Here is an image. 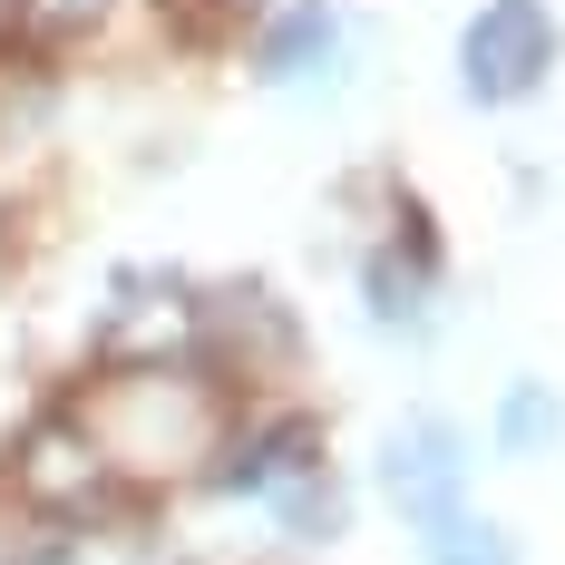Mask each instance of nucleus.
I'll return each instance as SVG.
<instances>
[{"label": "nucleus", "instance_id": "nucleus-4", "mask_svg": "<svg viewBox=\"0 0 565 565\" xmlns=\"http://www.w3.org/2000/svg\"><path fill=\"white\" fill-rule=\"evenodd\" d=\"M20 488H30L40 508H88V498L108 488V458H98V439H88L68 409H50V419L20 439Z\"/></svg>", "mask_w": 565, "mask_h": 565}, {"label": "nucleus", "instance_id": "nucleus-1", "mask_svg": "<svg viewBox=\"0 0 565 565\" xmlns=\"http://www.w3.org/2000/svg\"><path fill=\"white\" fill-rule=\"evenodd\" d=\"M98 458H108V478H175V468H195V458H215V429H225V399L205 371H167V361H137V371H117L98 391L68 409Z\"/></svg>", "mask_w": 565, "mask_h": 565}, {"label": "nucleus", "instance_id": "nucleus-10", "mask_svg": "<svg viewBox=\"0 0 565 565\" xmlns=\"http://www.w3.org/2000/svg\"><path fill=\"white\" fill-rule=\"evenodd\" d=\"M546 419H556L546 391H516V399H508V449H536V439H546Z\"/></svg>", "mask_w": 565, "mask_h": 565}, {"label": "nucleus", "instance_id": "nucleus-7", "mask_svg": "<svg viewBox=\"0 0 565 565\" xmlns=\"http://www.w3.org/2000/svg\"><path fill=\"white\" fill-rule=\"evenodd\" d=\"M419 302H429V234L409 244V264H399V244L371 254V312L381 322H419Z\"/></svg>", "mask_w": 565, "mask_h": 565}, {"label": "nucleus", "instance_id": "nucleus-8", "mask_svg": "<svg viewBox=\"0 0 565 565\" xmlns=\"http://www.w3.org/2000/svg\"><path fill=\"white\" fill-rule=\"evenodd\" d=\"M419 536H429V565H508V536L488 516H468V508H449L439 526H419Z\"/></svg>", "mask_w": 565, "mask_h": 565}, {"label": "nucleus", "instance_id": "nucleus-3", "mask_svg": "<svg viewBox=\"0 0 565 565\" xmlns=\"http://www.w3.org/2000/svg\"><path fill=\"white\" fill-rule=\"evenodd\" d=\"M546 68H556V20H546V0H488V10L468 20V40H458V78H468L478 108H516Z\"/></svg>", "mask_w": 565, "mask_h": 565}, {"label": "nucleus", "instance_id": "nucleus-2", "mask_svg": "<svg viewBox=\"0 0 565 565\" xmlns=\"http://www.w3.org/2000/svg\"><path fill=\"white\" fill-rule=\"evenodd\" d=\"M215 488L225 498H264V508L282 516V526H341V498L332 478H322V429L312 419H264V429H244L225 449V468H215Z\"/></svg>", "mask_w": 565, "mask_h": 565}, {"label": "nucleus", "instance_id": "nucleus-6", "mask_svg": "<svg viewBox=\"0 0 565 565\" xmlns=\"http://www.w3.org/2000/svg\"><path fill=\"white\" fill-rule=\"evenodd\" d=\"M332 40H341L332 0H302V10H282L274 40H264V78H302L312 58H332Z\"/></svg>", "mask_w": 565, "mask_h": 565}, {"label": "nucleus", "instance_id": "nucleus-5", "mask_svg": "<svg viewBox=\"0 0 565 565\" xmlns=\"http://www.w3.org/2000/svg\"><path fill=\"white\" fill-rule=\"evenodd\" d=\"M391 498L409 526H439L458 508V429L449 419H409L391 439Z\"/></svg>", "mask_w": 565, "mask_h": 565}, {"label": "nucleus", "instance_id": "nucleus-9", "mask_svg": "<svg viewBox=\"0 0 565 565\" xmlns=\"http://www.w3.org/2000/svg\"><path fill=\"white\" fill-rule=\"evenodd\" d=\"M10 20H20L30 40H78V30L108 20V0H10Z\"/></svg>", "mask_w": 565, "mask_h": 565}]
</instances>
